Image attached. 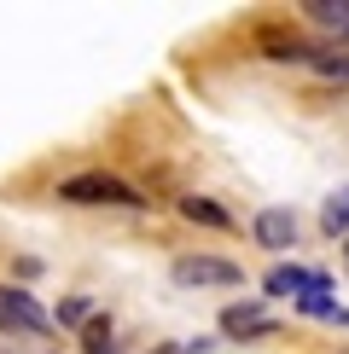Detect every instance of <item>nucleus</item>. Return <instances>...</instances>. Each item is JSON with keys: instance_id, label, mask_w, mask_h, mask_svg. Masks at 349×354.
Instances as JSON below:
<instances>
[{"instance_id": "1", "label": "nucleus", "mask_w": 349, "mask_h": 354, "mask_svg": "<svg viewBox=\"0 0 349 354\" xmlns=\"http://www.w3.org/2000/svg\"><path fill=\"white\" fill-rule=\"evenodd\" d=\"M58 198L64 203H123V209H140V192L128 180H116V174H70L64 186H58Z\"/></svg>"}, {"instance_id": "2", "label": "nucleus", "mask_w": 349, "mask_h": 354, "mask_svg": "<svg viewBox=\"0 0 349 354\" xmlns=\"http://www.w3.org/2000/svg\"><path fill=\"white\" fill-rule=\"evenodd\" d=\"M174 285H186V290H204V285H239V268H233V261H222V256H181L174 261Z\"/></svg>"}, {"instance_id": "3", "label": "nucleus", "mask_w": 349, "mask_h": 354, "mask_svg": "<svg viewBox=\"0 0 349 354\" xmlns=\"http://www.w3.org/2000/svg\"><path fill=\"white\" fill-rule=\"evenodd\" d=\"M0 319H6V331H47V314L35 308V297L29 290H18V285H0Z\"/></svg>"}, {"instance_id": "4", "label": "nucleus", "mask_w": 349, "mask_h": 354, "mask_svg": "<svg viewBox=\"0 0 349 354\" xmlns=\"http://www.w3.org/2000/svg\"><path fill=\"white\" fill-rule=\"evenodd\" d=\"M251 232H256L262 250H291V244H297V215H291V209H262L251 221Z\"/></svg>"}, {"instance_id": "5", "label": "nucleus", "mask_w": 349, "mask_h": 354, "mask_svg": "<svg viewBox=\"0 0 349 354\" xmlns=\"http://www.w3.org/2000/svg\"><path fill=\"white\" fill-rule=\"evenodd\" d=\"M222 331L227 337H268L274 331V314L262 302H233V308H222Z\"/></svg>"}, {"instance_id": "6", "label": "nucleus", "mask_w": 349, "mask_h": 354, "mask_svg": "<svg viewBox=\"0 0 349 354\" xmlns=\"http://www.w3.org/2000/svg\"><path fill=\"white\" fill-rule=\"evenodd\" d=\"M320 285H326V273H309V268H274L268 273V297H309Z\"/></svg>"}, {"instance_id": "7", "label": "nucleus", "mask_w": 349, "mask_h": 354, "mask_svg": "<svg viewBox=\"0 0 349 354\" xmlns=\"http://www.w3.org/2000/svg\"><path fill=\"white\" fill-rule=\"evenodd\" d=\"M326 290H332V279L320 290H309V297H297V308H303V314H314V319H332V326H349V308H338Z\"/></svg>"}, {"instance_id": "8", "label": "nucleus", "mask_w": 349, "mask_h": 354, "mask_svg": "<svg viewBox=\"0 0 349 354\" xmlns=\"http://www.w3.org/2000/svg\"><path fill=\"white\" fill-rule=\"evenodd\" d=\"M320 227H326L332 239H338V232H349V186L326 198V209H320Z\"/></svg>"}, {"instance_id": "9", "label": "nucleus", "mask_w": 349, "mask_h": 354, "mask_svg": "<svg viewBox=\"0 0 349 354\" xmlns=\"http://www.w3.org/2000/svg\"><path fill=\"white\" fill-rule=\"evenodd\" d=\"M309 12L314 24H326V29H338V35H349V0H338V6H332V0H314V6H303Z\"/></svg>"}, {"instance_id": "10", "label": "nucleus", "mask_w": 349, "mask_h": 354, "mask_svg": "<svg viewBox=\"0 0 349 354\" xmlns=\"http://www.w3.org/2000/svg\"><path fill=\"white\" fill-rule=\"evenodd\" d=\"M181 215L186 221H204V227H227V209H215L210 198H181Z\"/></svg>"}, {"instance_id": "11", "label": "nucleus", "mask_w": 349, "mask_h": 354, "mask_svg": "<svg viewBox=\"0 0 349 354\" xmlns=\"http://www.w3.org/2000/svg\"><path fill=\"white\" fill-rule=\"evenodd\" d=\"M82 354H116V337H111L105 319H93V326L82 331Z\"/></svg>"}, {"instance_id": "12", "label": "nucleus", "mask_w": 349, "mask_h": 354, "mask_svg": "<svg viewBox=\"0 0 349 354\" xmlns=\"http://www.w3.org/2000/svg\"><path fill=\"white\" fill-rule=\"evenodd\" d=\"M314 70H320V76L349 82V53H314Z\"/></svg>"}, {"instance_id": "13", "label": "nucleus", "mask_w": 349, "mask_h": 354, "mask_svg": "<svg viewBox=\"0 0 349 354\" xmlns=\"http://www.w3.org/2000/svg\"><path fill=\"white\" fill-rule=\"evenodd\" d=\"M87 314H93V302H87V297H70L64 308H58V319H64V326H87Z\"/></svg>"}, {"instance_id": "14", "label": "nucleus", "mask_w": 349, "mask_h": 354, "mask_svg": "<svg viewBox=\"0 0 349 354\" xmlns=\"http://www.w3.org/2000/svg\"><path fill=\"white\" fill-rule=\"evenodd\" d=\"M157 354H174V348H157Z\"/></svg>"}, {"instance_id": "15", "label": "nucleus", "mask_w": 349, "mask_h": 354, "mask_svg": "<svg viewBox=\"0 0 349 354\" xmlns=\"http://www.w3.org/2000/svg\"><path fill=\"white\" fill-rule=\"evenodd\" d=\"M0 331H6V319H0Z\"/></svg>"}]
</instances>
